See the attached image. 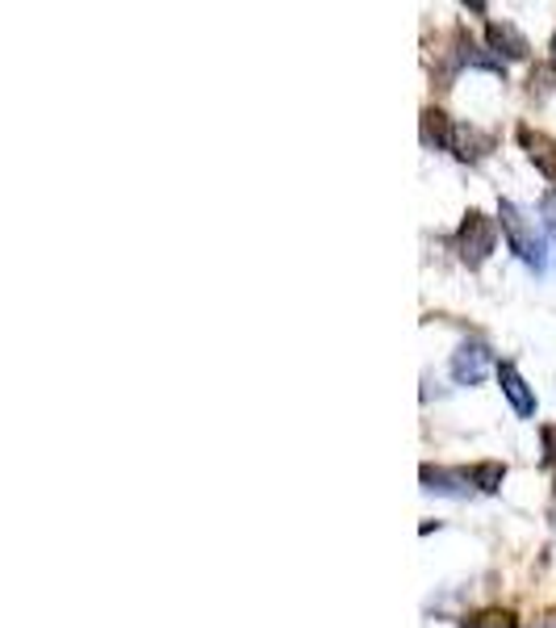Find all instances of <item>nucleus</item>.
<instances>
[{"label": "nucleus", "mask_w": 556, "mask_h": 628, "mask_svg": "<svg viewBox=\"0 0 556 628\" xmlns=\"http://www.w3.org/2000/svg\"><path fill=\"white\" fill-rule=\"evenodd\" d=\"M452 131H456V126L448 122V113L444 110H435V106L423 110V143L427 147H452Z\"/></svg>", "instance_id": "1a4fd4ad"}, {"label": "nucleus", "mask_w": 556, "mask_h": 628, "mask_svg": "<svg viewBox=\"0 0 556 628\" xmlns=\"http://www.w3.org/2000/svg\"><path fill=\"white\" fill-rule=\"evenodd\" d=\"M503 478H506V465L503 461H481L469 469V482H473L477 491H485V494H494V491H503Z\"/></svg>", "instance_id": "9d476101"}, {"label": "nucleus", "mask_w": 556, "mask_h": 628, "mask_svg": "<svg viewBox=\"0 0 556 628\" xmlns=\"http://www.w3.org/2000/svg\"><path fill=\"white\" fill-rule=\"evenodd\" d=\"M460 628H519V620L503 607H490V612H477L469 620H460Z\"/></svg>", "instance_id": "9b49d317"}, {"label": "nucleus", "mask_w": 556, "mask_h": 628, "mask_svg": "<svg viewBox=\"0 0 556 628\" xmlns=\"http://www.w3.org/2000/svg\"><path fill=\"white\" fill-rule=\"evenodd\" d=\"M498 385H503V394L510 398V407L519 410L523 419L535 415V394H531V385L523 382V373H519L515 365H498Z\"/></svg>", "instance_id": "39448f33"}, {"label": "nucleus", "mask_w": 556, "mask_h": 628, "mask_svg": "<svg viewBox=\"0 0 556 628\" xmlns=\"http://www.w3.org/2000/svg\"><path fill=\"white\" fill-rule=\"evenodd\" d=\"M494 244H498V226H494V219H485L481 210H469L465 222H460V235H456L460 260H465L469 269H481V264L490 260Z\"/></svg>", "instance_id": "f03ea898"}, {"label": "nucleus", "mask_w": 556, "mask_h": 628, "mask_svg": "<svg viewBox=\"0 0 556 628\" xmlns=\"http://www.w3.org/2000/svg\"><path fill=\"white\" fill-rule=\"evenodd\" d=\"M519 138H523V147H528V156H531V164L540 168L548 181L556 185V138L548 135H531L528 126L519 131Z\"/></svg>", "instance_id": "6e6552de"}, {"label": "nucleus", "mask_w": 556, "mask_h": 628, "mask_svg": "<svg viewBox=\"0 0 556 628\" xmlns=\"http://www.w3.org/2000/svg\"><path fill=\"white\" fill-rule=\"evenodd\" d=\"M490 51L503 59H528L531 56V42L519 34V26H510V22H490Z\"/></svg>", "instance_id": "20e7f679"}, {"label": "nucleus", "mask_w": 556, "mask_h": 628, "mask_svg": "<svg viewBox=\"0 0 556 628\" xmlns=\"http://www.w3.org/2000/svg\"><path fill=\"white\" fill-rule=\"evenodd\" d=\"M490 147H494L490 135H481V131H473V126H456V131H452L448 151L456 156V160H465V164H477V160H481Z\"/></svg>", "instance_id": "0eeeda50"}, {"label": "nucleus", "mask_w": 556, "mask_h": 628, "mask_svg": "<svg viewBox=\"0 0 556 628\" xmlns=\"http://www.w3.org/2000/svg\"><path fill=\"white\" fill-rule=\"evenodd\" d=\"M540 214H544V226H548V235L556 239V189L544 193V201H540Z\"/></svg>", "instance_id": "f8f14e48"}, {"label": "nucleus", "mask_w": 556, "mask_h": 628, "mask_svg": "<svg viewBox=\"0 0 556 628\" xmlns=\"http://www.w3.org/2000/svg\"><path fill=\"white\" fill-rule=\"evenodd\" d=\"M540 440H544V461L556 469V423H544V428H540Z\"/></svg>", "instance_id": "ddd939ff"}, {"label": "nucleus", "mask_w": 556, "mask_h": 628, "mask_svg": "<svg viewBox=\"0 0 556 628\" xmlns=\"http://www.w3.org/2000/svg\"><path fill=\"white\" fill-rule=\"evenodd\" d=\"M490 369H494V353H490V344H481V340H465V344L452 353V382L456 385L485 382Z\"/></svg>", "instance_id": "7ed1b4c3"}, {"label": "nucleus", "mask_w": 556, "mask_h": 628, "mask_svg": "<svg viewBox=\"0 0 556 628\" xmlns=\"http://www.w3.org/2000/svg\"><path fill=\"white\" fill-rule=\"evenodd\" d=\"M469 473H456V469H440V465H423V491L431 494H452V498H465L469 494Z\"/></svg>", "instance_id": "423d86ee"}, {"label": "nucleus", "mask_w": 556, "mask_h": 628, "mask_svg": "<svg viewBox=\"0 0 556 628\" xmlns=\"http://www.w3.org/2000/svg\"><path fill=\"white\" fill-rule=\"evenodd\" d=\"M553 51H556V42H553Z\"/></svg>", "instance_id": "2eb2a0df"}, {"label": "nucleus", "mask_w": 556, "mask_h": 628, "mask_svg": "<svg viewBox=\"0 0 556 628\" xmlns=\"http://www.w3.org/2000/svg\"><path fill=\"white\" fill-rule=\"evenodd\" d=\"M498 219H503L510 251L528 264L531 273H544V269H548V251H544V239L535 235V226L528 222V214H523L515 201H498Z\"/></svg>", "instance_id": "f257e3e1"}, {"label": "nucleus", "mask_w": 556, "mask_h": 628, "mask_svg": "<svg viewBox=\"0 0 556 628\" xmlns=\"http://www.w3.org/2000/svg\"><path fill=\"white\" fill-rule=\"evenodd\" d=\"M544 628H556V616H548V625H544Z\"/></svg>", "instance_id": "4468645a"}]
</instances>
